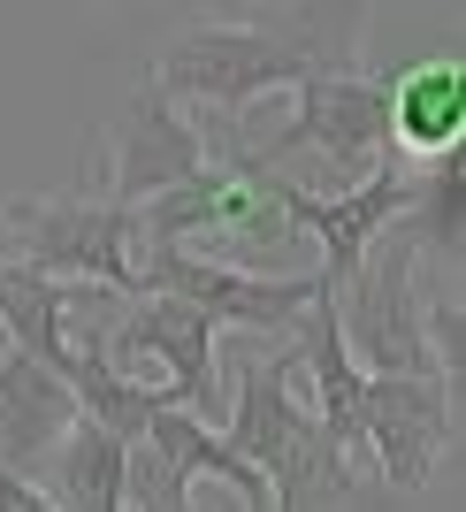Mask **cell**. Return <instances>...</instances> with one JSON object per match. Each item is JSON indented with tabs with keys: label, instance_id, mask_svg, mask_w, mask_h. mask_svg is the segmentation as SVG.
Returning <instances> with one entry per match:
<instances>
[{
	"label": "cell",
	"instance_id": "3957f363",
	"mask_svg": "<svg viewBox=\"0 0 466 512\" xmlns=\"http://www.w3.org/2000/svg\"><path fill=\"white\" fill-rule=\"evenodd\" d=\"M0 245L8 260L39 268L54 283H100L138 299V207L92 192H39L0 207Z\"/></svg>",
	"mask_w": 466,
	"mask_h": 512
},
{
	"label": "cell",
	"instance_id": "52a82bcc",
	"mask_svg": "<svg viewBox=\"0 0 466 512\" xmlns=\"http://www.w3.org/2000/svg\"><path fill=\"white\" fill-rule=\"evenodd\" d=\"M253 169H260V161H253ZM260 192L283 207L291 230H306L321 245V283L337 291V283L367 260V245H375L382 230H398L405 214L421 207L428 184H405V169L375 161V169H367L360 184H344V192H306V184H291L283 169H260Z\"/></svg>",
	"mask_w": 466,
	"mask_h": 512
},
{
	"label": "cell",
	"instance_id": "ba28073f",
	"mask_svg": "<svg viewBox=\"0 0 466 512\" xmlns=\"http://www.w3.org/2000/svg\"><path fill=\"white\" fill-rule=\"evenodd\" d=\"M214 329L222 321L207 306L138 291L123 321H107V367L130 375V383L169 390L176 406H191V413H207L214 406Z\"/></svg>",
	"mask_w": 466,
	"mask_h": 512
},
{
	"label": "cell",
	"instance_id": "5bb4252c",
	"mask_svg": "<svg viewBox=\"0 0 466 512\" xmlns=\"http://www.w3.org/2000/svg\"><path fill=\"white\" fill-rule=\"evenodd\" d=\"M39 482L54 490V512H123V436H107L100 421H77Z\"/></svg>",
	"mask_w": 466,
	"mask_h": 512
},
{
	"label": "cell",
	"instance_id": "8fae6325",
	"mask_svg": "<svg viewBox=\"0 0 466 512\" xmlns=\"http://www.w3.org/2000/svg\"><path fill=\"white\" fill-rule=\"evenodd\" d=\"M85 421L77 390L39 367L23 344H0V467L16 474H46V459L62 451V436Z\"/></svg>",
	"mask_w": 466,
	"mask_h": 512
},
{
	"label": "cell",
	"instance_id": "9c48e42d",
	"mask_svg": "<svg viewBox=\"0 0 466 512\" xmlns=\"http://www.w3.org/2000/svg\"><path fill=\"white\" fill-rule=\"evenodd\" d=\"M360 444L390 490H421L451 444V375H367L360 383Z\"/></svg>",
	"mask_w": 466,
	"mask_h": 512
},
{
	"label": "cell",
	"instance_id": "6da1fadb",
	"mask_svg": "<svg viewBox=\"0 0 466 512\" xmlns=\"http://www.w3.org/2000/svg\"><path fill=\"white\" fill-rule=\"evenodd\" d=\"M367 0H276L260 16H207L161 46L153 85L169 100H199L214 115H253L268 92H298L306 77L360 69Z\"/></svg>",
	"mask_w": 466,
	"mask_h": 512
},
{
	"label": "cell",
	"instance_id": "9a60e30c",
	"mask_svg": "<svg viewBox=\"0 0 466 512\" xmlns=\"http://www.w3.org/2000/svg\"><path fill=\"white\" fill-rule=\"evenodd\" d=\"M0 512H54V490H46L39 474L0 467Z\"/></svg>",
	"mask_w": 466,
	"mask_h": 512
},
{
	"label": "cell",
	"instance_id": "2e32d148",
	"mask_svg": "<svg viewBox=\"0 0 466 512\" xmlns=\"http://www.w3.org/2000/svg\"><path fill=\"white\" fill-rule=\"evenodd\" d=\"M0 253H8V245H0Z\"/></svg>",
	"mask_w": 466,
	"mask_h": 512
},
{
	"label": "cell",
	"instance_id": "7c38bea8",
	"mask_svg": "<svg viewBox=\"0 0 466 512\" xmlns=\"http://www.w3.org/2000/svg\"><path fill=\"white\" fill-rule=\"evenodd\" d=\"M382 130H390V146H398L405 161H421V169L451 161L459 138H466V69L451 62V54L398 69V77L382 85Z\"/></svg>",
	"mask_w": 466,
	"mask_h": 512
},
{
	"label": "cell",
	"instance_id": "277c9868",
	"mask_svg": "<svg viewBox=\"0 0 466 512\" xmlns=\"http://www.w3.org/2000/svg\"><path fill=\"white\" fill-rule=\"evenodd\" d=\"M337 321H344V352H352L367 375L444 367V352L428 337V306H421V237L382 230L375 245H367V260L337 283Z\"/></svg>",
	"mask_w": 466,
	"mask_h": 512
},
{
	"label": "cell",
	"instance_id": "30bf717a",
	"mask_svg": "<svg viewBox=\"0 0 466 512\" xmlns=\"http://www.w3.org/2000/svg\"><path fill=\"white\" fill-rule=\"evenodd\" d=\"M199 169H207V138L184 115V100H169L161 85L130 92V107L115 115V184H107V199L146 207V199H161L169 184H184Z\"/></svg>",
	"mask_w": 466,
	"mask_h": 512
},
{
	"label": "cell",
	"instance_id": "5b68a950",
	"mask_svg": "<svg viewBox=\"0 0 466 512\" xmlns=\"http://www.w3.org/2000/svg\"><path fill=\"white\" fill-rule=\"evenodd\" d=\"M138 291L207 306L214 321H237V329H283L291 337L321 291V268H306V276H260V268L199 253L191 237H138Z\"/></svg>",
	"mask_w": 466,
	"mask_h": 512
},
{
	"label": "cell",
	"instance_id": "4fadbf2b",
	"mask_svg": "<svg viewBox=\"0 0 466 512\" xmlns=\"http://www.w3.org/2000/svg\"><path fill=\"white\" fill-rule=\"evenodd\" d=\"M138 436L161 451V467H169L176 482H230V497H237L245 512H268V474H260L253 459H237V451L222 444V436H214L191 406L161 398V406H153V421L138 428Z\"/></svg>",
	"mask_w": 466,
	"mask_h": 512
},
{
	"label": "cell",
	"instance_id": "7a4b0ae2",
	"mask_svg": "<svg viewBox=\"0 0 466 512\" xmlns=\"http://www.w3.org/2000/svg\"><path fill=\"white\" fill-rule=\"evenodd\" d=\"M291 367H298V344L291 352H260V360L237 375L230 428H214V436L268 474V512H321L329 497L352 490V467L321 444L314 406L291 398Z\"/></svg>",
	"mask_w": 466,
	"mask_h": 512
},
{
	"label": "cell",
	"instance_id": "8992f818",
	"mask_svg": "<svg viewBox=\"0 0 466 512\" xmlns=\"http://www.w3.org/2000/svg\"><path fill=\"white\" fill-rule=\"evenodd\" d=\"M237 146L253 153L260 169H276L283 153H321L344 184H360L375 161H390V130H382V77L367 69H344V77H306L291 92V123L276 138H245Z\"/></svg>",
	"mask_w": 466,
	"mask_h": 512
}]
</instances>
